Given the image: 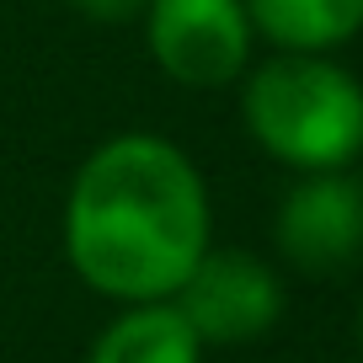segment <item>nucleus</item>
Returning <instances> with one entry per match:
<instances>
[{"mask_svg": "<svg viewBox=\"0 0 363 363\" xmlns=\"http://www.w3.org/2000/svg\"><path fill=\"white\" fill-rule=\"evenodd\" d=\"M65 251L107 299H171L208 251V187L198 166L155 134L96 145L69 182Z\"/></svg>", "mask_w": 363, "mask_h": 363, "instance_id": "nucleus-1", "label": "nucleus"}, {"mask_svg": "<svg viewBox=\"0 0 363 363\" xmlns=\"http://www.w3.org/2000/svg\"><path fill=\"white\" fill-rule=\"evenodd\" d=\"M240 113L251 139L294 171H342L363 155V86L326 54L284 48L251 69Z\"/></svg>", "mask_w": 363, "mask_h": 363, "instance_id": "nucleus-2", "label": "nucleus"}, {"mask_svg": "<svg viewBox=\"0 0 363 363\" xmlns=\"http://www.w3.org/2000/svg\"><path fill=\"white\" fill-rule=\"evenodd\" d=\"M171 305L182 310V320L193 326L198 342L230 347V342H251V337L278 326L284 284L251 251H214L208 246L193 262V272L182 278V289L171 294Z\"/></svg>", "mask_w": 363, "mask_h": 363, "instance_id": "nucleus-3", "label": "nucleus"}, {"mask_svg": "<svg viewBox=\"0 0 363 363\" xmlns=\"http://www.w3.org/2000/svg\"><path fill=\"white\" fill-rule=\"evenodd\" d=\"M145 38L177 86H230L251 59V16L240 0H150Z\"/></svg>", "mask_w": 363, "mask_h": 363, "instance_id": "nucleus-4", "label": "nucleus"}, {"mask_svg": "<svg viewBox=\"0 0 363 363\" xmlns=\"http://www.w3.org/2000/svg\"><path fill=\"white\" fill-rule=\"evenodd\" d=\"M272 240L299 272H337L363 246V187L342 171H305L278 203Z\"/></svg>", "mask_w": 363, "mask_h": 363, "instance_id": "nucleus-5", "label": "nucleus"}, {"mask_svg": "<svg viewBox=\"0 0 363 363\" xmlns=\"http://www.w3.org/2000/svg\"><path fill=\"white\" fill-rule=\"evenodd\" d=\"M198 347L203 342L182 320V310L171 299H150V305L123 310L96 337L86 363H198Z\"/></svg>", "mask_w": 363, "mask_h": 363, "instance_id": "nucleus-6", "label": "nucleus"}, {"mask_svg": "<svg viewBox=\"0 0 363 363\" xmlns=\"http://www.w3.org/2000/svg\"><path fill=\"white\" fill-rule=\"evenodd\" d=\"M251 33L294 54H326L363 27V0H240Z\"/></svg>", "mask_w": 363, "mask_h": 363, "instance_id": "nucleus-7", "label": "nucleus"}, {"mask_svg": "<svg viewBox=\"0 0 363 363\" xmlns=\"http://www.w3.org/2000/svg\"><path fill=\"white\" fill-rule=\"evenodd\" d=\"M75 6L91 22H134V16H145L150 0H75Z\"/></svg>", "mask_w": 363, "mask_h": 363, "instance_id": "nucleus-8", "label": "nucleus"}, {"mask_svg": "<svg viewBox=\"0 0 363 363\" xmlns=\"http://www.w3.org/2000/svg\"><path fill=\"white\" fill-rule=\"evenodd\" d=\"M358 337H363V310H358Z\"/></svg>", "mask_w": 363, "mask_h": 363, "instance_id": "nucleus-9", "label": "nucleus"}]
</instances>
